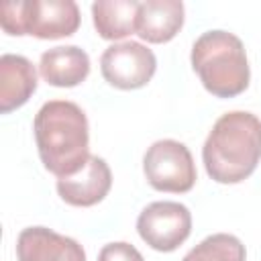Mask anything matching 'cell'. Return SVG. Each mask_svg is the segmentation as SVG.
Segmentation results:
<instances>
[{"mask_svg": "<svg viewBox=\"0 0 261 261\" xmlns=\"http://www.w3.org/2000/svg\"><path fill=\"white\" fill-rule=\"evenodd\" d=\"M18 261H86L84 247L47 226H29L16 239Z\"/></svg>", "mask_w": 261, "mask_h": 261, "instance_id": "9", "label": "cell"}, {"mask_svg": "<svg viewBox=\"0 0 261 261\" xmlns=\"http://www.w3.org/2000/svg\"><path fill=\"white\" fill-rule=\"evenodd\" d=\"M184 27L179 0H145L139 4L137 35L147 43H167Z\"/></svg>", "mask_w": 261, "mask_h": 261, "instance_id": "12", "label": "cell"}, {"mask_svg": "<svg viewBox=\"0 0 261 261\" xmlns=\"http://www.w3.org/2000/svg\"><path fill=\"white\" fill-rule=\"evenodd\" d=\"M110 186L112 173L108 163L98 155H90V159L77 173L57 179V194L69 206L88 208L102 202L110 192Z\"/></svg>", "mask_w": 261, "mask_h": 261, "instance_id": "8", "label": "cell"}, {"mask_svg": "<svg viewBox=\"0 0 261 261\" xmlns=\"http://www.w3.org/2000/svg\"><path fill=\"white\" fill-rule=\"evenodd\" d=\"M41 77L55 88H73L90 73V57L75 45L47 49L39 59Z\"/></svg>", "mask_w": 261, "mask_h": 261, "instance_id": "11", "label": "cell"}, {"mask_svg": "<svg viewBox=\"0 0 261 261\" xmlns=\"http://www.w3.org/2000/svg\"><path fill=\"white\" fill-rule=\"evenodd\" d=\"M143 171L151 188L159 192L186 194L196 184V163L190 149L173 139L155 141L145 157Z\"/></svg>", "mask_w": 261, "mask_h": 261, "instance_id": "5", "label": "cell"}, {"mask_svg": "<svg viewBox=\"0 0 261 261\" xmlns=\"http://www.w3.org/2000/svg\"><path fill=\"white\" fill-rule=\"evenodd\" d=\"M245 245L228 232H216L200 241L181 261H245Z\"/></svg>", "mask_w": 261, "mask_h": 261, "instance_id": "14", "label": "cell"}, {"mask_svg": "<svg viewBox=\"0 0 261 261\" xmlns=\"http://www.w3.org/2000/svg\"><path fill=\"white\" fill-rule=\"evenodd\" d=\"M202 161L218 184L247 179L261 161V120L247 110L222 114L206 137Z\"/></svg>", "mask_w": 261, "mask_h": 261, "instance_id": "2", "label": "cell"}, {"mask_svg": "<svg viewBox=\"0 0 261 261\" xmlns=\"http://www.w3.org/2000/svg\"><path fill=\"white\" fill-rule=\"evenodd\" d=\"M37 90V69L35 65L14 53H4L0 57V112L8 114L22 104Z\"/></svg>", "mask_w": 261, "mask_h": 261, "instance_id": "10", "label": "cell"}, {"mask_svg": "<svg viewBox=\"0 0 261 261\" xmlns=\"http://www.w3.org/2000/svg\"><path fill=\"white\" fill-rule=\"evenodd\" d=\"M139 237L155 251H175L192 232V214L179 202H153L137 218Z\"/></svg>", "mask_w": 261, "mask_h": 261, "instance_id": "6", "label": "cell"}, {"mask_svg": "<svg viewBox=\"0 0 261 261\" xmlns=\"http://www.w3.org/2000/svg\"><path fill=\"white\" fill-rule=\"evenodd\" d=\"M192 67L202 86L216 98H232L247 90L251 69L243 41L228 31H206L192 45Z\"/></svg>", "mask_w": 261, "mask_h": 261, "instance_id": "3", "label": "cell"}, {"mask_svg": "<svg viewBox=\"0 0 261 261\" xmlns=\"http://www.w3.org/2000/svg\"><path fill=\"white\" fill-rule=\"evenodd\" d=\"M98 261H145V259L139 253V249L133 247L130 243L116 241V243H108L100 249Z\"/></svg>", "mask_w": 261, "mask_h": 261, "instance_id": "15", "label": "cell"}, {"mask_svg": "<svg viewBox=\"0 0 261 261\" xmlns=\"http://www.w3.org/2000/svg\"><path fill=\"white\" fill-rule=\"evenodd\" d=\"M80 8L73 0H16L0 4V27L8 35L63 39L77 31Z\"/></svg>", "mask_w": 261, "mask_h": 261, "instance_id": "4", "label": "cell"}, {"mask_svg": "<svg viewBox=\"0 0 261 261\" xmlns=\"http://www.w3.org/2000/svg\"><path fill=\"white\" fill-rule=\"evenodd\" d=\"M139 4L137 0H96L92 4L94 29L106 41H118L137 33Z\"/></svg>", "mask_w": 261, "mask_h": 261, "instance_id": "13", "label": "cell"}, {"mask_svg": "<svg viewBox=\"0 0 261 261\" xmlns=\"http://www.w3.org/2000/svg\"><path fill=\"white\" fill-rule=\"evenodd\" d=\"M155 69V53L137 41L114 43L106 47L100 57L102 77L118 90H137L147 86Z\"/></svg>", "mask_w": 261, "mask_h": 261, "instance_id": "7", "label": "cell"}, {"mask_svg": "<svg viewBox=\"0 0 261 261\" xmlns=\"http://www.w3.org/2000/svg\"><path fill=\"white\" fill-rule=\"evenodd\" d=\"M33 130L41 163L57 179L77 173L90 159L88 118L75 102H45L35 114Z\"/></svg>", "mask_w": 261, "mask_h": 261, "instance_id": "1", "label": "cell"}]
</instances>
